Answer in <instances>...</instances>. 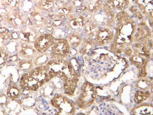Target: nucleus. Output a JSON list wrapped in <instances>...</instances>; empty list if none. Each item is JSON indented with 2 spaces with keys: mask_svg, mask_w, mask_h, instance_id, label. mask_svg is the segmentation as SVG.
<instances>
[{
  "mask_svg": "<svg viewBox=\"0 0 153 115\" xmlns=\"http://www.w3.org/2000/svg\"><path fill=\"white\" fill-rule=\"evenodd\" d=\"M45 67L51 78L57 76L65 81L67 93L72 94L74 92L76 84V73L70 62L55 59L50 61Z\"/></svg>",
  "mask_w": 153,
  "mask_h": 115,
  "instance_id": "1",
  "label": "nucleus"
},
{
  "mask_svg": "<svg viewBox=\"0 0 153 115\" xmlns=\"http://www.w3.org/2000/svg\"><path fill=\"white\" fill-rule=\"evenodd\" d=\"M50 79L46 67L39 66L23 75L21 80V87L26 90L36 91Z\"/></svg>",
  "mask_w": 153,
  "mask_h": 115,
  "instance_id": "2",
  "label": "nucleus"
},
{
  "mask_svg": "<svg viewBox=\"0 0 153 115\" xmlns=\"http://www.w3.org/2000/svg\"><path fill=\"white\" fill-rule=\"evenodd\" d=\"M96 89L92 84L86 83L84 85L77 103L81 108L92 105L96 99Z\"/></svg>",
  "mask_w": 153,
  "mask_h": 115,
  "instance_id": "3",
  "label": "nucleus"
},
{
  "mask_svg": "<svg viewBox=\"0 0 153 115\" xmlns=\"http://www.w3.org/2000/svg\"><path fill=\"white\" fill-rule=\"evenodd\" d=\"M70 52L69 43L65 39L56 40L52 45L51 55L55 59H63Z\"/></svg>",
  "mask_w": 153,
  "mask_h": 115,
  "instance_id": "4",
  "label": "nucleus"
},
{
  "mask_svg": "<svg viewBox=\"0 0 153 115\" xmlns=\"http://www.w3.org/2000/svg\"><path fill=\"white\" fill-rule=\"evenodd\" d=\"M53 106L57 108L60 115H71L75 112L74 105L71 100L63 96L54 98L52 101Z\"/></svg>",
  "mask_w": 153,
  "mask_h": 115,
  "instance_id": "5",
  "label": "nucleus"
},
{
  "mask_svg": "<svg viewBox=\"0 0 153 115\" xmlns=\"http://www.w3.org/2000/svg\"><path fill=\"white\" fill-rule=\"evenodd\" d=\"M56 39L52 35L46 34L41 35L36 39L34 43V46L40 53H44L52 46Z\"/></svg>",
  "mask_w": 153,
  "mask_h": 115,
  "instance_id": "6",
  "label": "nucleus"
},
{
  "mask_svg": "<svg viewBox=\"0 0 153 115\" xmlns=\"http://www.w3.org/2000/svg\"><path fill=\"white\" fill-rule=\"evenodd\" d=\"M113 37L114 34L111 31L108 29L102 28L97 33L96 41L99 46L106 45L111 42Z\"/></svg>",
  "mask_w": 153,
  "mask_h": 115,
  "instance_id": "7",
  "label": "nucleus"
},
{
  "mask_svg": "<svg viewBox=\"0 0 153 115\" xmlns=\"http://www.w3.org/2000/svg\"><path fill=\"white\" fill-rule=\"evenodd\" d=\"M129 3V0H109L104 5V9H107L106 12L113 9L124 11L128 8Z\"/></svg>",
  "mask_w": 153,
  "mask_h": 115,
  "instance_id": "8",
  "label": "nucleus"
},
{
  "mask_svg": "<svg viewBox=\"0 0 153 115\" xmlns=\"http://www.w3.org/2000/svg\"><path fill=\"white\" fill-rule=\"evenodd\" d=\"M137 4L143 13H148L153 10V0H133Z\"/></svg>",
  "mask_w": 153,
  "mask_h": 115,
  "instance_id": "9",
  "label": "nucleus"
},
{
  "mask_svg": "<svg viewBox=\"0 0 153 115\" xmlns=\"http://www.w3.org/2000/svg\"><path fill=\"white\" fill-rule=\"evenodd\" d=\"M130 60L136 66L138 67H141L143 66L144 63V61H145V58H143V55L141 54H138L136 55H134L130 58Z\"/></svg>",
  "mask_w": 153,
  "mask_h": 115,
  "instance_id": "10",
  "label": "nucleus"
},
{
  "mask_svg": "<svg viewBox=\"0 0 153 115\" xmlns=\"http://www.w3.org/2000/svg\"><path fill=\"white\" fill-rule=\"evenodd\" d=\"M68 40L70 42L69 44H71L73 47H77L80 44V42H81V38L80 37L75 34H71L69 36Z\"/></svg>",
  "mask_w": 153,
  "mask_h": 115,
  "instance_id": "11",
  "label": "nucleus"
},
{
  "mask_svg": "<svg viewBox=\"0 0 153 115\" xmlns=\"http://www.w3.org/2000/svg\"><path fill=\"white\" fill-rule=\"evenodd\" d=\"M8 96L11 98H17L20 95V91L19 89L15 87H12L7 92Z\"/></svg>",
  "mask_w": 153,
  "mask_h": 115,
  "instance_id": "12",
  "label": "nucleus"
},
{
  "mask_svg": "<svg viewBox=\"0 0 153 115\" xmlns=\"http://www.w3.org/2000/svg\"><path fill=\"white\" fill-rule=\"evenodd\" d=\"M147 97H148V94L146 93L139 92L136 94L134 100L136 103H140L144 101V100L146 99Z\"/></svg>",
  "mask_w": 153,
  "mask_h": 115,
  "instance_id": "13",
  "label": "nucleus"
},
{
  "mask_svg": "<svg viewBox=\"0 0 153 115\" xmlns=\"http://www.w3.org/2000/svg\"><path fill=\"white\" fill-rule=\"evenodd\" d=\"M82 24V19H81L80 20H79V19H74V20L71 21V25L74 29H77V28H79L81 26Z\"/></svg>",
  "mask_w": 153,
  "mask_h": 115,
  "instance_id": "14",
  "label": "nucleus"
},
{
  "mask_svg": "<svg viewBox=\"0 0 153 115\" xmlns=\"http://www.w3.org/2000/svg\"><path fill=\"white\" fill-rule=\"evenodd\" d=\"M43 6L45 9L48 10H50L52 9L53 6V3L51 2H45L43 4Z\"/></svg>",
  "mask_w": 153,
  "mask_h": 115,
  "instance_id": "15",
  "label": "nucleus"
},
{
  "mask_svg": "<svg viewBox=\"0 0 153 115\" xmlns=\"http://www.w3.org/2000/svg\"><path fill=\"white\" fill-rule=\"evenodd\" d=\"M7 58L6 54L5 53H4V52H0V65H1L3 63H4L7 59Z\"/></svg>",
  "mask_w": 153,
  "mask_h": 115,
  "instance_id": "16",
  "label": "nucleus"
}]
</instances>
